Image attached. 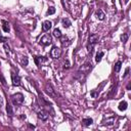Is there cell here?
Listing matches in <instances>:
<instances>
[{"mask_svg": "<svg viewBox=\"0 0 131 131\" xmlns=\"http://www.w3.org/2000/svg\"><path fill=\"white\" fill-rule=\"evenodd\" d=\"M99 40V36L96 35V34H91L90 36H89V39H88V51L89 52H92V48L93 46L98 42Z\"/></svg>", "mask_w": 131, "mask_h": 131, "instance_id": "1", "label": "cell"}, {"mask_svg": "<svg viewBox=\"0 0 131 131\" xmlns=\"http://www.w3.org/2000/svg\"><path fill=\"white\" fill-rule=\"evenodd\" d=\"M10 98H11V101L15 106H20L24 102V95L22 93H19V92L12 94L10 96Z\"/></svg>", "mask_w": 131, "mask_h": 131, "instance_id": "2", "label": "cell"}, {"mask_svg": "<svg viewBox=\"0 0 131 131\" xmlns=\"http://www.w3.org/2000/svg\"><path fill=\"white\" fill-rule=\"evenodd\" d=\"M37 116H38V118L41 121H46L48 119L49 113H48L46 110H44V109H39L38 111H37Z\"/></svg>", "mask_w": 131, "mask_h": 131, "instance_id": "3", "label": "cell"}, {"mask_svg": "<svg viewBox=\"0 0 131 131\" xmlns=\"http://www.w3.org/2000/svg\"><path fill=\"white\" fill-rule=\"evenodd\" d=\"M51 43H52V38L49 34H45V35L43 37H41V39H40V44H42L44 46H47Z\"/></svg>", "mask_w": 131, "mask_h": 131, "instance_id": "4", "label": "cell"}, {"mask_svg": "<svg viewBox=\"0 0 131 131\" xmlns=\"http://www.w3.org/2000/svg\"><path fill=\"white\" fill-rule=\"evenodd\" d=\"M50 56H51V57L54 58V59L59 58L60 56H61V49H60V48H58V47H56V46L52 47V49H51V51H50Z\"/></svg>", "mask_w": 131, "mask_h": 131, "instance_id": "5", "label": "cell"}, {"mask_svg": "<svg viewBox=\"0 0 131 131\" xmlns=\"http://www.w3.org/2000/svg\"><path fill=\"white\" fill-rule=\"evenodd\" d=\"M91 66H92L91 65V61H86V63L80 68L79 72H82V73H84V75H86L89 71L91 70Z\"/></svg>", "mask_w": 131, "mask_h": 131, "instance_id": "6", "label": "cell"}, {"mask_svg": "<svg viewBox=\"0 0 131 131\" xmlns=\"http://www.w3.org/2000/svg\"><path fill=\"white\" fill-rule=\"evenodd\" d=\"M45 91L48 94H49L50 96H52V97H56V96H58V94H56V90L53 89V87H52L51 84H46V86H45Z\"/></svg>", "mask_w": 131, "mask_h": 131, "instance_id": "7", "label": "cell"}, {"mask_svg": "<svg viewBox=\"0 0 131 131\" xmlns=\"http://www.w3.org/2000/svg\"><path fill=\"white\" fill-rule=\"evenodd\" d=\"M11 80H12V85L13 86H19L20 84V77L18 74L11 73Z\"/></svg>", "mask_w": 131, "mask_h": 131, "instance_id": "8", "label": "cell"}, {"mask_svg": "<svg viewBox=\"0 0 131 131\" xmlns=\"http://www.w3.org/2000/svg\"><path fill=\"white\" fill-rule=\"evenodd\" d=\"M52 27V24L50 20H45V22L43 23L42 25V31L43 32H47V31H49V29Z\"/></svg>", "mask_w": 131, "mask_h": 131, "instance_id": "9", "label": "cell"}, {"mask_svg": "<svg viewBox=\"0 0 131 131\" xmlns=\"http://www.w3.org/2000/svg\"><path fill=\"white\" fill-rule=\"evenodd\" d=\"M60 42H61V45H63V47H67L71 44V41L69 40V38L67 36H61L60 37Z\"/></svg>", "mask_w": 131, "mask_h": 131, "instance_id": "10", "label": "cell"}, {"mask_svg": "<svg viewBox=\"0 0 131 131\" xmlns=\"http://www.w3.org/2000/svg\"><path fill=\"white\" fill-rule=\"evenodd\" d=\"M34 59H35V64H36L38 67H40L41 64L47 60V58L44 57V56H35V58H34Z\"/></svg>", "mask_w": 131, "mask_h": 131, "instance_id": "11", "label": "cell"}, {"mask_svg": "<svg viewBox=\"0 0 131 131\" xmlns=\"http://www.w3.org/2000/svg\"><path fill=\"white\" fill-rule=\"evenodd\" d=\"M61 25H63L64 28H70L71 25H72V23H71V20L69 19L65 18V19H61Z\"/></svg>", "mask_w": 131, "mask_h": 131, "instance_id": "12", "label": "cell"}, {"mask_svg": "<svg viewBox=\"0 0 131 131\" xmlns=\"http://www.w3.org/2000/svg\"><path fill=\"white\" fill-rule=\"evenodd\" d=\"M2 29L5 33H8L10 31V27H9L8 22H6V20H4V19L2 20Z\"/></svg>", "mask_w": 131, "mask_h": 131, "instance_id": "13", "label": "cell"}, {"mask_svg": "<svg viewBox=\"0 0 131 131\" xmlns=\"http://www.w3.org/2000/svg\"><path fill=\"white\" fill-rule=\"evenodd\" d=\"M92 123H93V120L91 118H84L82 120V124H83V126H85V127L90 126Z\"/></svg>", "mask_w": 131, "mask_h": 131, "instance_id": "14", "label": "cell"}, {"mask_svg": "<svg viewBox=\"0 0 131 131\" xmlns=\"http://www.w3.org/2000/svg\"><path fill=\"white\" fill-rule=\"evenodd\" d=\"M127 107H128V103L125 101V100H123V101H121L120 103H119V107H118V109L120 110V111H126V109H127Z\"/></svg>", "mask_w": 131, "mask_h": 131, "instance_id": "15", "label": "cell"}, {"mask_svg": "<svg viewBox=\"0 0 131 131\" xmlns=\"http://www.w3.org/2000/svg\"><path fill=\"white\" fill-rule=\"evenodd\" d=\"M105 13H103V11L101 9H98L97 11H96V18H97L98 19L102 20V19H105Z\"/></svg>", "mask_w": 131, "mask_h": 131, "instance_id": "16", "label": "cell"}, {"mask_svg": "<svg viewBox=\"0 0 131 131\" xmlns=\"http://www.w3.org/2000/svg\"><path fill=\"white\" fill-rule=\"evenodd\" d=\"M103 56H105V52H102V51L96 53V57H95V61H96V63H99Z\"/></svg>", "mask_w": 131, "mask_h": 131, "instance_id": "17", "label": "cell"}, {"mask_svg": "<svg viewBox=\"0 0 131 131\" xmlns=\"http://www.w3.org/2000/svg\"><path fill=\"white\" fill-rule=\"evenodd\" d=\"M6 112H7L9 117L13 116V110H12V107L9 105V103H7V106H6Z\"/></svg>", "mask_w": 131, "mask_h": 131, "instance_id": "18", "label": "cell"}, {"mask_svg": "<svg viewBox=\"0 0 131 131\" xmlns=\"http://www.w3.org/2000/svg\"><path fill=\"white\" fill-rule=\"evenodd\" d=\"M121 67H122V63H121L120 60H118V61L116 63V65H115V68H114L115 72H116V73H119L120 70H121Z\"/></svg>", "mask_w": 131, "mask_h": 131, "instance_id": "19", "label": "cell"}, {"mask_svg": "<svg viewBox=\"0 0 131 131\" xmlns=\"http://www.w3.org/2000/svg\"><path fill=\"white\" fill-rule=\"evenodd\" d=\"M53 36L54 37H56V38H60L61 37V32L58 28H56L53 30Z\"/></svg>", "mask_w": 131, "mask_h": 131, "instance_id": "20", "label": "cell"}, {"mask_svg": "<svg viewBox=\"0 0 131 131\" xmlns=\"http://www.w3.org/2000/svg\"><path fill=\"white\" fill-rule=\"evenodd\" d=\"M128 38H129V34H128V33H125V34H123V35L121 36V40L123 41L124 43H125L126 41L128 40Z\"/></svg>", "mask_w": 131, "mask_h": 131, "instance_id": "21", "label": "cell"}, {"mask_svg": "<svg viewBox=\"0 0 131 131\" xmlns=\"http://www.w3.org/2000/svg\"><path fill=\"white\" fill-rule=\"evenodd\" d=\"M54 12H56V8H54L53 6H50V7L48 8V10H47V12H46V13H47L48 16H50V15H53Z\"/></svg>", "mask_w": 131, "mask_h": 131, "instance_id": "22", "label": "cell"}, {"mask_svg": "<svg viewBox=\"0 0 131 131\" xmlns=\"http://www.w3.org/2000/svg\"><path fill=\"white\" fill-rule=\"evenodd\" d=\"M0 81H1V83H2V85H4V86H6V80H5V78L3 77V75L0 73Z\"/></svg>", "mask_w": 131, "mask_h": 131, "instance_id": "23", "label": "cell"}, {"mask_svg": "<svg viewBox=\"0 0 131 131\" xmlns=\"http://www.w3.org/2000/svg\"><path fill=\"white\" fill-rule=\"evenodd\" d=\"M7 40H8L7 38H6V37H3V36L1 35V34H0V41H1V42L5 43V42H6V41H7Z\"/></svg>", "mask_w": 131, "mask_h": 131, "instance_id": "24", "label": "cell"}, {"mask_svg": "<svg viewBox=\"0 0 131 131\" xmlns=\"http://www.w3.org/2000/svg\"><path fill=\"white\" fill-rule=\"evenodd\" d=\"M22 64H23V66H27V65H28V57H27V56H25V58L23 59V61H22Z\"/></svg>", "mask_w": 131, "mask_h": 131, "instance_id": "25", "label": "cell"}, {"mask_svg": "<svg viewBox=\"0 0 131 131\" xmlns=\"http://www.w3.org/2000/svg\"><path fill=\"white\" fill-rule=\"evenodd\" d=\"M4 48L6 50V54H8L9 53V46L7 45V43H4Z\"/></svg>", "mask_w": 131, "mask_h": 131, "instance_id": "26", "label": "cell"}, {"mask_svg": "<svg viewBox=\"0 0 131 131\" xmlns=\"http://www.w3.org/2000/svg\"><path fill=\"white\" fill-rule=\"evenodd\" d=\"M64 68H65V69H66V68H67V69H68V68H70V61H69V60H66V61H65V66H64Z\"/></svg>", "mask_w": 131, "mask_h": 131, "instance_id": "27", "label": "cell"}, {"mask_svg": "<svg viewBox=\"0 0 131 131\" xmlns=\"http://www.w3.org/2000/svg\"><path fill=\"white\" fill-rule=\"evenodd\" d=\"M129 70H130V69H129V68H127V69H126V71H125V74H124V76H123V78H126V77H127V76H128V74H129Z\"/></svg>", "mask_w": 131, "mask_h": 131, "instance_id": "28", "label": "cell"}, {"mask_svg": "<svg viewBox=\"0 0 131 131\" xmlns=\"http://www.w3.org/2000/svg\"><path fill=\"white\" fill-rule=\"evenodd\" d=\"M2 105H3V98L1 97V96H0V108L2 107Z\"/></svg>", "mask_w": 131, "mask_h": 131, "instance_id": "29", "label": "cell"}]
</instances>
